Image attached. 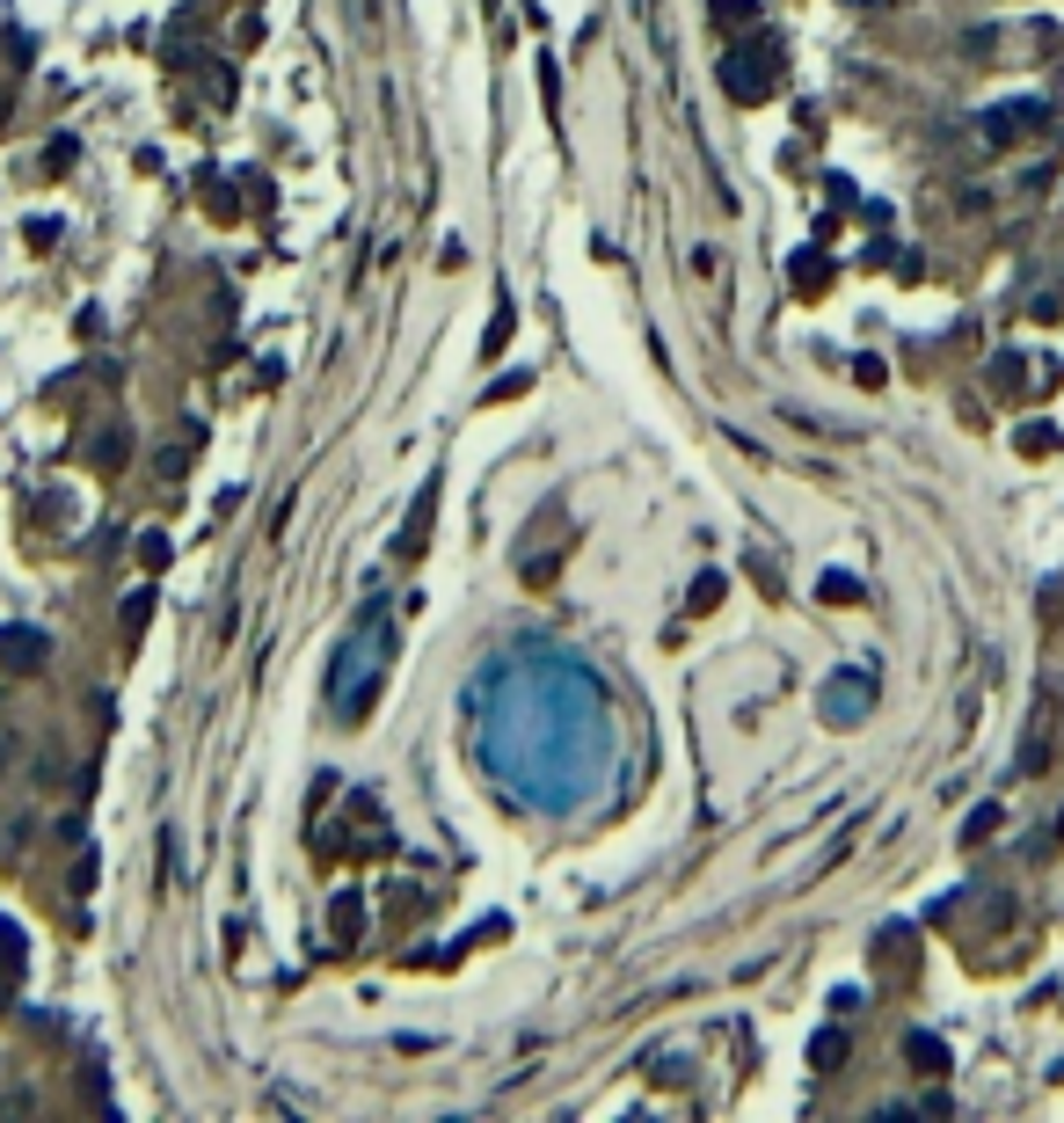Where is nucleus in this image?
Wrapping results in <instances>:
<instances>
[{"label": "nucleus", "mask_w": 1064, "mask_h": 1123, "mask_svg": "<svg viewBox=\"0 0 1064 1123\" xmlns=\"http://www.w3.org/2000/svg\"><path fill=\"white\" fill-rule=\"evenodd\" d=\"M868 708H875V671H868V664L831 671V686H824V715H831V723H861Z\"/></svg>", "instance_id": "f257e3e1"}, {"label": "nucleus", "mask_w": 1064, "mask_h": 1123, "mask_svg": "<svg viewBox=\"0 0 1064 1123\" xmlns=\"http://www.w3.org/2000/svg\"><path fill=\"white\" fill-rule=\"evenodd\" d=\"M1042 124H1050V102H1036V96H1028V102H999L992 118H985V139H992V147H1006V139L1042 132Z\"/></svg>", "instance_id": "f03ea898"}, {"label": "nucleus", "mask_w": 1064, "mask_h": 1123, "mask_svg": "<svg viewBox=\"0 0 1064 1123\" xmlns=\"http://www.w3.org/2000/svg\"><path fill=\"white\" fill-rule=\"evenodd\" d=\"M431 504H437V489H423V496H416V511H409V533H401V555H423V526H431Z\"/></svg>", "instance_id": "7ed1b4c3"}, {"label": "nucleus", "mask_w": 1064, "mask_h": 1123, "mask_svg": "<svg viewBox=\"0 0 1064 1123\" xmlns=\"http://www.w3.org/2000/svg\"><path fill=\"white\" fill-rule=\"evenodd\" d=\"M37 650H45V642L29 635V628H8V635H0V657H8V664H29Z\"/></svg>", "instance_id": "20e7f679"}, {"label": "nucleus", "mask_w": 1064, "mask_h": 1123, "mask_svg": "<svg viewBox=\"0 0 1064 1123\" xmlns=\"http://www.w3.org/2000/svg\"><path fill=\"white\" fill-rule=\"evenodd\" d=\"M912 1058H919V1073H948V1050H941V1036H912Z\"/></svg>", "instance_id": "39448f33"}, {"label": "nucleus", "mask_w": 1064, "mask_h": 1123, "mask_svg": "<svg viewBox=\"0 0 1064 1123\" xmlns=\"http://www.w3.org/2000/svg\"><path fill=\"white\" fill-rule=\"evenodd\" d=\"M809 1058H817L824 1073H831V1065H839V1058H846V1036H839V1028H824L817 1044H809Z\"/></svg>", "instance_id": "423d86ee"}, {"label": "nucleus", "mask_w": 1064, "mask_h": 1123, "mask_svg": "<svg viewBox=\"0 0 1064 1123\" xmlns=\"http://www.w3.org/2000/svg\"><path fill=\"white\" fill-rule=\"evenodd\" d=\"M824 598H831V606H853V598H861V584H853V577H839V569H831V577H824Z\"/></svg>", "instance_id": "0eeeda50"}, {"label": "nucleus", "mask_w": 1064, "mask_h": 1123, "mask_svg": "<svg viewBox=\"0 0 1064 1123\" xmlns=\"http://www.w3.org/2000/svg\"><path fill=\"white\" fill-rule=\"evenodd\" d=\"M715 8H729V23H744V8H758V0H715Z\"/></svg>", "instance_id": "6e6552de"}, {"label": "nucleus", "mask_w": 1064, "mask_h": 1123, "mask_svg": "<svg viewBox=\"0 0 1064 1123\" xmlns=\"http://www.w3.org/2000/svg\"><path fill=\"white\" fill-rule=\"evenodd\" d=\"M861 8H868V0H861Z\"/></svg>", "instance_id": "1a4fd4ad"}, {"label": "nucleus", "mask_w": 1064, "mask_h": 1123, "mask_svg": "<svg viewBox=\"0 0 1064 1123\" xmlns=\"http://www.w3.org/2000/svg\"><path fill=\"white\" fill-rule=\"evenodd\" d=\"M1057 825H1064V817H1057Z\"/></svg>", "instance_id": "9d476101"}]
</instances>
